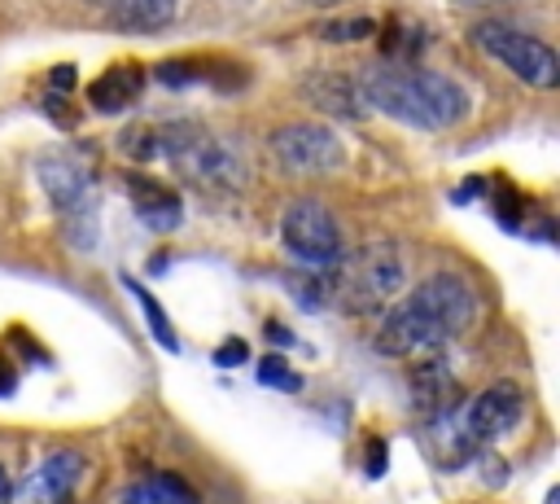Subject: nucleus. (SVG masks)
Segmentation results:
<instances>
[{
  "label": "nucleus",
  "instance_id": "4",
  "mask_svg": "<svg viewBox=\"0 0 560 504\" xmlns=\"http://www.w3.org/2000/svg\"><path fill=\"white\" fill-rule=\"evenodd\" d=\"M403 290V260L390 241H373L329 264V303L346 312H377Z\"/></svg>",
  "mask_w": 560,
  "mask_h": 504
},
{
  "label": "nucleus",
  "instance_id": "5",
  "mask_svg": "<svg viewBox=\"0 0 560 504\" xmlns=\"http://www.w3.org/2000/svg\"><path fill=\"white\" fill-rule=\"evenodd\" d=\"M473 45L490 62H499L503 71H512L516 80H525L529 88L551 93L560 84V58H556V49L543 45V40H534V36H525V32H516V27H508V23H477L473 27Z\"/></svg>",
  "mask_w": 560,
  "mask_h": 504
},
{
  "label": "nucleus",
  "instance_id": "17",
  "mask_svg": "<svg viewBox=\"0 0 560 504\" xmlns=\"http://www.w3.org/2000/svg\"><path fill=\"white\" fill-rule=\"evenodd\" d=\"M123 286H127V290H132V295L141 299V308H145V316H149V325H154V334L162 338V347H167V351H175V347H180V343H175V329L167 325V316H162V308L154 303V295H145V290H141V286L132 281V277H123Z\"/></svg>",
  "mask_w": 560,
  "mask_h": 504
},
{
  "label": "nucleus",
  "instance_id": "16",
  "mask_svg": "<svg viewBox=\"0 0 560 504\" xmlns=\"http://www.w3.org/2000/svg\"><path fill=\"white\" fill-rule=\"evenodd\" d=\"M123 504H202V495L175 473H149L127 487Z\"/></svg>",
  "mask_w": 560,
  "mask_h": 504
},
{
  "label": "nucleus",
  "instance_id": "22",
  "mask_svg": "<svg viewBox=\"0 0 560 504\" xmlns=\"http://www.w3.org/2000/svg\"><path fill=\"white\" fill-rule=\"evenodd\" d=\"M10 500H14V482H10L5 465H0V504H10Z\"/></svg>",
  "mask_w": 560,
  "mask_h": 504
},
{
  "label": "nucleus",
  "instance_id": "13",
  "mask_svg": "<svg viewBox=\"0 0 560 504\" xmlns=\"http://www.w3.org/2000/svg\"><path fill=\"white\" fill-rule=\"evenodd\" d=\"M127 193H132V202H136V215L149 224V228H158V232H167V228H175L180 224V197H175V189L171 184H162V180H154V176H127Z\"/></svg>",
  "mask_w": 560,
  "mask_h": 504
},
{
  "label": "nucleus",
  "instance_id": "15",
  "mask_svg": "<svg viewBox=\"0 0 560 504\" xmlns=\"http://www.w3.org/2000/svg\"><path fill=\"white\" fill-rule=\"evenodd\" d=\"M412 399H416V412H421L425 421H434V417L455 412V404H460V386L451 382V373H447V364H442V360H429V364L412 377Z\"/></svg>",
  "mask_w": 560,
  "mask_h": 504
},
{
  "label": "nucleus",
  "instance_id": "12",
  "mask_svg": "<svg viewBox=\"0 0 560 504\" xmlns=\"http://www.w3.org/2000/svg\"><path fill=\"white\" fill-rule=\"evenodd\" d=\"M88 5H97L119 32H162L180 0H88Z\"/></svg>",
  "mask_w": 560,
  "mask_h": 504
},
{
  "label": "nucleus",
  "instance_id": "7",
  "mask_svg": "<svg viewBox=\"0 0 560 504\" xmlns=\"http://www.w3.org/2000/svg\"><path fill=\"white\" fill-rule=\"evenodd\" d=\"M271 154L290 176H333L346 158L342 141L320 123H290L271 132Z\"/></svg>",
  "mask_w": 560,
  "mask_h": 504
},
{
  "label": "nucleus",
  "instance_id": "2",
  "mask_svg": "<svg viewBox=\"0 0 560 504\" xmlns=\"http://www.w3.org/2000/svg\"><path fill=\"white\" fill-rule=\"evenodd\" d=\"M123 149L132 163L167 158L188 184L206 193H236L249 180V158L228 141L215 136L202 123H171V128H127Z\"/></svg>",
  "mask_w": 560,
  "mask_h": 504
},
{
  "label": "nucleus",
  "instance_id": "23",
  "mask_svg": "<svg viewBox=\"0 0 560 504\" xmlns=\"http://www.w3.org/2000/svg\"><path fill=\"white\" fill-rule=\"evenodd\" d=\"M307 5H320V10H329V5H338V0H307Z\"/></svg>",
  "mask_w": 560,
  "mask_h": 504
},
{
  "label": "nucleus",
  "instance_id": "3",
  "mask_svg": "<svg viewBox=\"0 0 560 504\" xmlns=\"http://www.w3.org/2000/svg\"><path fill=\"white\" fill-rule=\"evenodd\" d=\"M360 93H364L368 110H381V115H390L407 128H421V132H442V128L464 119V93L438 71L373 67L360 80Z\"/></svg>",
  "mask_w": 560,
  "mask_h": 504
},
{
  "label": "nucleus",
  "instance_id": "6",
  "mask_svg": "<svg viewBox=\"0 0 560 504\" xmlns=\"http://www.w3.org/2000/svg\"><path fill=\"white\" fill-rule=\"evenodd\" d=\"M280 237H285L290 255L299 264H307V268H329V264H338L346 255V241H342L338 219L316 197H299L285 211V219H280Z\"/></svg>",
  "mask_w": 560,
  "mask_h": 504
},
{
  "label": "nucleus",
  "instance_id": "14",
  "mask_svg": "<svg viewBox=\"0 0 560 504\" xmlns=\"http://www.w3.org/2000/svg\"><path fill=\"white\" fill-rule=\"evenodd\" d=\"M141 93H145V71H141L136 62H123V67H110L106 75L93 80L88 101H93V110H101V115H119V110H127Z\"/></svg>",
  "mask_w": 560,
  "mask_h": 504
},
{
  "label": "nucleus",
  "instance_id": "1",
  "mask_svg": "<svg viewBox=\"0 0 560 504\" xmlns=\"http://www.w3.org/2000/svg\"><path fill=\"white\" fill-rule=\"evenodd\" d=\"M477 316V295L455 273H438L421 281L399 308L386 312L377 325V351L390 360H407L421 351H438L442 343L460 338Z\"/></svg>",
  "mask_w": 560,
  "mask_h": 504
},
{
  "label": "nucleus",
  "instance_id": "9",
  "mask_svg": "<svg viewBox=\"0 0 560 504\" xmlns=\"http://www.w3.org/2000/svg\"><path fill=\"white\" fill-rule=\"evenodd\" d=\"M36 167H40L45 193L71 219V228L80 219H93V171L80 158H71V154H45Z\"/></svg>",
  "mask_w": 560,
  "mask_h": 504
},
{
  "label": "nucleus",
  "instance_id": "11",
  "mask_svg": "<svg viewBox=\"0 0 560 504\" xmlns=\"http://www.w3.org/2000/svg\"><path fill=\"white\" fill-rule=\"evenodd\" d=\"M303 97H307L316 110L333 115V119H364V115H368V101H364V93H360V80L338 75V71L312 75V80L303 84Z\"/></svg>",
  "mask_w": 560,
  "mask_h": 504
},
{
  "label": "nucleus",
  "instance_id": "8",
  "mask_svg": "<svg viewBox=\"0 0 560 504\" xmlns=\"http://www.w3.org/2000/svg\"><path fill=\"white\" fill-rule=\"evenodd\" d=\"M521 412H525V395L512 382H495L490 391H482L460 412V425H464V439L473 447H490V443H499L503 434H512L521 425Z\"/></svg>",
  "mask_w": 560,
  "mask_h": 504
},
{
  "label": "nucleus",
  "instance_id": "10",
  "mask_svg": "<svg viewBox=\"0 0 560 504\" xmlns=\"http://www.w3.org/2000/svg\"><path fill=\"white\" fill-rule=\"evenodd\" d=\"M80 473H84V456L80 452H53L49 460H40L23 487V500L27 504H66L80 487Z\"/></svg>",
  "mask_w": 560,
  "mask_h": 504
},
{
  "label": "nucleus",
  "instance_id": "20",
  "mask_svg": "<svg viewBox=\"0 0 560 504\" xmlns=\"http://www.w3.org/2000/svg\"><path fill=\"white\" fill-rule=\"evenodd\" d=\"M245 360V343L241 338H228V347L215 356V364H223V369H232V364H241Z\"/></svg>",
  "mask_w": 560,
  "mask_h": 504
},
{
  "label": "nucleus",
  "instance_id": "19",
  "mask_svg": "<svg viewBox=\"0 0 560 504\" xmlns=\"http://www.w3.org/2000/svg\"><path fill=\"white\" fill-rule=\"evenodd\" d=\"M373 32H377V23H373V19H351V23H325V27H320V36H325V40H333V45L368 40Z\"/></svg>",
  "mask_w": 560,
  "mask_h": 504
},
{
  "label": "nucleus",
  "instance_id": "21",
  "mask_svg": "<svg viewBox=\"0 0 560 504\" xmlns=\"http://www.w3.org/2000/svg\"><path fill=\"white\" fill-rule=\"evenodd\" d=\"M49 80H53L58 88H75V67H58V71H53Z\"/></svg>",
  "mask_w": 560,
  "mask_h": 504
},
{
  "label": "nucleus",
  "instance_id": "18",
  "mask_svg": "<svg viewBox=\"0 0 560 504\" xmlns=\"http://www.w3.org/2000/svg\"><path fill=\"white\" fill-rule=\"evenodd\" d=\"M258 382L271 386V391H299V386H303V377H299L285 360H276V356H267V360L258 364Z\"/></svg>",
  "mask_w": 560,
  "mask_h": 504
}]
</instances>
